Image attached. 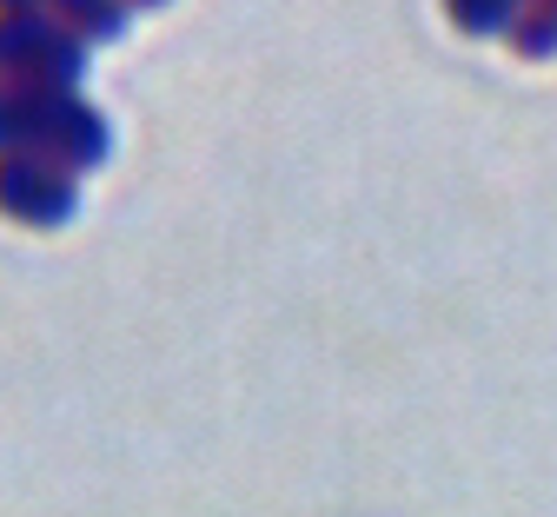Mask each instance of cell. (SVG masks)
Instances as JSON below:
<instances>
[{"mask_svg":"<svg viewBox=\"0 0 557 517\" xmlns=\"http://www.w3.org/2000/svg\"><path fill=\"white\" fill-rule=\"evenodd\" d=\"M74 173H60L34 153H0V212L21 219V226H66L74 219Z\"/></svg>","mask_w":557,"mask_h":517,"instance_id":"obj_3","label":"cell"},{"mask_svg":"<svg viewBox=\"0 0 557 517\" xmlns=\"http://www.w3.org/2000/svg\"><path fill=\"white\" fill-rule=\"evenodd\" d=\"M531 8H544V14H557V0H531Z\"/></svg>","mask_w":557,"mask_h":517,"instance_id":"obj_10","label":"cell"},{"mask_svg":"<svg viewBox=\"0 0 557 517\" xmlns=\"http://www.w3.org/2000/svg\"><path fill=\"white\" fill-rule=\"evenodd\" d=\"M21 8H47V0H0V14H21Z\"/></svg>","mask_w":557,"mask_h":517,"instance_id":"obj_8","label":"cell"},{"mask_svg":"<svg viewBox=\"0 0 557 517\" xmlns=\"http://www.w3.org/2000/svg\"><path fill=\"white\" fill-rule=\"evenodd\" d=\"M21 146V87L0 81V153H14Z\"/></svg>","mask_w":557,"mask_h":517,"instance_id":"obj_7","label":"cell"},{"mask_svg":"<svg viewBox=\"0 0 557 517\" xmlns=\"http://www.w3.org/2000/svg\"><path fill=\"white\" fill-rule=\"evenodd\" d=\"M524 8H531V0H445V14L465 34H511Z\"/></svg>","mask_w":557,"mask_h":517,"instance_id":"obj_5","label":"cell"},{"mask_svg":"<svg viewBox=\"0 0 557 517\" xmlns=\"http://www.w3.org/2000/svg\"><path fill=\"white\" fill-rule=\"evenodd\" d=\"M133 8H160V0H126V14H133Z\"/></svg>","mask_w":557,"mask_h":517,"instance_id":"obj_9","label":"cell"},{"mask_svg":"<svg viewBox=\"0 0 557 517\" xmlns=\"http://www.w3.org/2000/svg\"><path fill=\"white\" fill-rule=\"evenodd\" d=\"M47 14L81 40H113L126 27V0H47Z\"/></svg>","mask_w":557,"mask_h":517,"instance_id":"obj_4","label":"cell"},{"mask_svg":"<svg viewBox=\"0 0 557 517\" xmlns=\"http://www.w3.org/2000/svg\"><path fill=\"white\" fill-rule=\"evenodd\" d=\"M107 120L81 100V94H21V146L14 153H34L60 173H94L107 160Z\"/></svg>","mask_w":557,"mask_h":517,"instance_id":"obj_2","label":"cell"},{"mask_svg":"<svg viewBox=\"0 0 557 517\" xmlns=\"http://www.w3.org/2000/svg\"><path fill=\"white\" fill-rule=\"evenodd\" d=\"M87 66V40L66 34L47 8L0 14V81H14L21 94H74Z\"/></svg>","mask_w":557,"mask_h":517,"instance_id":"obj_1","label":"cell"},{"mask_svg":"<svg viewBox=\"0 0 557 517\" xmlns=\"http://www.w3.org/2000/svg\"><path fill=\"white\" fill-rule=\"evenodd\" d=\"M524 60H544V53H557V14H544V8H524L518 14V27L505 34Z\"/></svg>","mask_w":557,"mask_h":517,"instance_id":"obj_6","label":"cell"}]
</instances>
